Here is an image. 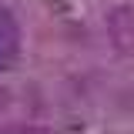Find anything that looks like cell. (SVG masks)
<instances>
[{
	"label": "cell",
	"mask_w": 134,
	"mask_h": 134,
	"mask_svg": "<svg viewBox=\"0 0 134 134\" xmlns=\"http://www.w3.org/2000/svg\"><path fill=\"white\" fill-rule=\"evenodd\" d=\"M17 47H20V27L10 17V10L0 7V70L10 67V60L17 57Z\"/></svg>",
	"instance_id": "cell-2"
},
{
	"label": "cell",
	"mask_w": 134,
	"mask_h": 134,
	"mask_svg": "<svg viewBox=\"0 0 134 134\" xmlns=\"http://www.w3.org/2000/svg\"><path fill=\"white\" fill-rule=\"evenodd\" d=\"M0 134H50V131L37 127V124H7V127H0Z\"/></svg>",
	"instance_id": "cell-3"
},
{
	"label": "cell",
	"mask_w": 134,
	"mask_h": 134,
	"mask_svg": "<svg viewBox=\"0 0 134 134\" xmlns=\"http://www.w3.org/2000/svg\"><path fill=\"white\" fill-rule=\"evenodd\" d=\"M104 27H107V37H111V44H114L117 54L134 57V7L131 3L111 7L107 17H104Z\"/></svg>",
	"instance_id": "cell-1"
}]
</instances>
